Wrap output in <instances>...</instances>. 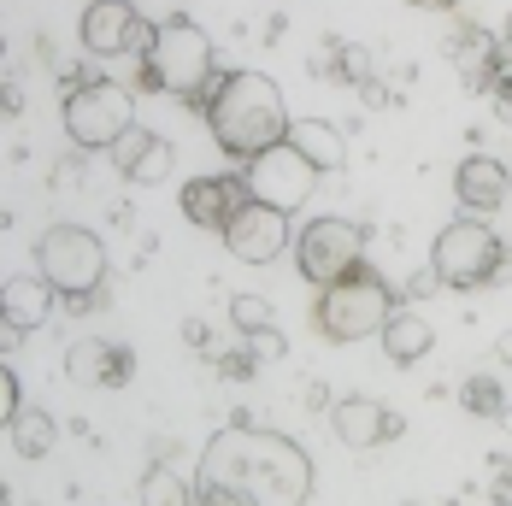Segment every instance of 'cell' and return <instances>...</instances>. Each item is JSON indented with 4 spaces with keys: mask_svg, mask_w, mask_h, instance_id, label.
Here are the masks:
<instances>
[{
    "mask_svg": "<svg viewBox=\"0 0 512 506\" xmlns=\"http://www.w3.org/2000/svg\"><path fill=\"white\" fill-rule=\"evenodd\" d=\"M454 195H460V206L471 218H489V212H501L512 201V171L501 159H489V153H471L454 171Z\"/></svg>",
    "mask_w": 512,
    "mask_h": 506,
    "instance_id": "15",
    "label": "cell"
},
{
    "mask_svg": "<svg viewBox=\"0 0 512 506\" xmlns=\"http://www.w3.org/2000/svg\"><path fill=\"white\" fill-rule=\"evenodd\" d=\"M65 136H71V148L83 153H112L130 130H136V101H130V89L124 83H112V77H89L83 89H65Z\"/></svg>",
    "mask_w": 512,
    "mask_h": 506,
    "instance_id": "7",
    "label": "cell"
},
{
    "mask_svg": "<svg viewBox=\"0 0 512 506\" xmlns=\"http://www.w3.org/2000/svg\"><path fill=\"white\" fill-rule=\"evenodd\" d=\"M36 277L59 289L65 312H95L106 289V242L83 224H48L36 242Z\"/></svg>",
    "mask_w": 512,
    "mask_h": 506,
    "instance_id": "4",
    "label": "cell"
},
{
    "mask_svg": "<svg viewBox=\"0 0 512 506\" xmlns=\"http://www.w3.org/2000/svg\"><path fill=\"white\" fill-rule=\"evenodd\" d=\"M489 501H495V506H512V477H507V471L495 477V489H489Z\"/></svg>",
    "mask_w": 512,
    "mask_h": 506,
    "instance_id": "31",
    "label": "cell"
},
{
    "mask_svg": "<svg viewBox=\"0 0 512 506\" xmlns=\"http://www.w3.org/2000/svg\"><path fill=\"white\" fill-rule=\"evenodd\" d=\"M77 36L89 59H118V53H142L154 24L130 6V0H89L83 18H77Z\"/></svg>",
    "mask_w": 512,
    "mask_h": 506,
    "instance_id": "10",
    "label": "cell"
},
{
    "mask_svg": "<svg viewBox=\"0 0 512 506\" xmlns=\"http://www.w3.org/2000/svg\"><path fill=\"white\" fill-rule=\"evenodd\" d=\"M230 318H236V330H242V336L271 330V306L259 301V295H236V301H230Z\"/></svg>",
    "mask_w": 512,
    "mask_h": 506,
    "instance_id": "24",
    "label": "cell"
},
{
    "mask_svg": "<svg viewBox=\"0 0 512 506\" xmlns=\"http://www.w3.org/2000/svg\"><path fill=\"white\" fill-rule=\"evenodd\" d=\"M283 348H289V342H283V330H277V324H271V330H254V336H248V354H254L259 365H265V359H283Z\"/></svg>",
    "mask_w": 512,
    "mask_h": 506,
    "instance_id": "26",
    "label": "cell"
},
{
    "mask_svg": "<svg viewBox=\"0 0 512 506\" xmlns=\"http://www.w3.org/2000/svg\"><path fill=\"white\" fill-rule=\"evenodd\" d=\"M65 377H71L77 389H124V383L136 377V354H130L124 342L83 336V342H71V354H65Z\"/></svg>",
    "mask_w": 512,
    "mask_h": 506,
    "instance_id": "14",
    "label": "cell"
},
{
    "mask_svg": "<svg viewBox=\"0 0 512 506\" xmlns=\"http://www.w3.org/2000/svg\"><path fill=\"white\" fill-rule=\"evenodd\" d=\"M501 77H512V18H507V36H501Z\"/></svg>",
    "mask_w": 512,
    "mask_h": 506,
    "instance_id": "34",
    "label": "cell"
},
{
    "mask_svg": "<svg viewBox=\"0 0 512 506\" xmlns=\"http://www.w3.org/2000/svg\"><path fill=\"white\" fill-rule=\"evenodd\" d=\"M330 430H336V442H342V448L371 454V448L395 442L407 424H401V412H389V406L371 401V395H342V401L330 406Z\"/></svg>",
    "mask_w": 512,
    "mask_h": 506,
    "instance_id": "13",
    "label": "cell"
},
{
    "mask_svg": "<svg viewBox=\"0 0 512 506\" xmlns=\"http://www.w3.org/2000/svg\"><path fill=\"white\" fill-rule=\"evenodd\" d=\"M383 354H389V365H418V359L436 348V330L418 318V312H395L389 324H383Z\"/></svg>",
    "mask_w": 512,
    "mask_h": 506,
    "instance_id": "20",
    "label": "cell"
},
{
    "mask_svg": "<svg viewBox=\"0 0 512 506\" xmlns=\"http://www.w3.org/2000/svg\"><path fill=\"white\" fill-rule=\"evenodd\" d=\"M206 130L224 159L254 165L259 153H271L277 142H289V106L283 89L265 71H224L218 95L206 106Z\"/></svg>",
    "mask_w": 512,
    "mask_h": 506,
    "instance_id": "2",
    "label": "cell"
},
{
    "mask_svg": "<svg viewBox=\"0 0 512 506\" xmlns=\"http://www.w3.org/2000/svg\"><path fill=\"white\" fill-rule=\"evenodd\" d=\"M136 83L154 89V95H171V101H183L189 112L206 118V106H212L218 83H224V71L212 59V36H206L195 18H183V12L177 18H159L148 48H142Z\"/></svg>",
    "mask_w": 512,
    "mask_h": 506,
    "instance_id": "3",
    "label": "cell"
},
{
    "mask_svg": "<svg viewBox=\"0 0 512 506\" xmlns=\"http://www.w3.org/2000/svg\"><path fill=\"white\" fill-rule=\"evenodd\" d=\"M460 406L471 418H501L507 412V389H501V377H489V371H471L460 383Z\"/></svg>",
    "mask_w": 512,
    "mask_h": 506,
    "instance_id": "22",
    "label": "cell"
},
{
    "mask_svg": "<svg viewBox=\"0 0 512 506\" xmlns=\"http://www.w3.org/2000/svg\"><path fill=\"white\" fill-rule=\"evenodd\" d=\"M24 412V389H18V377H12V359H6V371H0V418L12 424Z\"/></svg>",
    "mask_w": 512,
    "mask_h": 506,
    "instance_id": "27",
    "label": "cell"
},
{
    "mask_svg": "<svg viewBox=\"0 0 512 506\" xmlns=\"http://www.w3.org/2000/svg\"><path fill=\"white\" fill-rule=\"evenodd\" d=\"M201 483L236 489L248 506H307L312 495V454L283 430L230 424L201 448Z\"/></svg>",
    "mask_w": 512,
    "mask_h": 506,
    "instance_id": "1",
    "label": "cell"
},
{
    "mask_svg": "<svg viewBox=\"0 0 512 506\" xmlns=\"http://www.w3.org/2000/svg\"><path fill=\"white\" fill-rule=\"evenodd\" d=\"M183 336H189V342H195V348H206V342H212V330H206L201 318H189V324H183Z\"/></svg>",
    "mask_w": 512,
    "mask_h": 506,
    "instance_id": "33",
    "label": "cell"
},
{
    "mask_svg": "<svg viewBox=\"0 0 512 506\" xmlns=\"http://www.w3.org/2000/svg\"><path fill=\"white\" fill-rule=\"evenodd\" d=\"M495 359H501V365L512 371V330H501V342H495Z\"/></svg>",
    "mask_w": 512,
    "mask_h": 506,
    "instance_id": "35",
    "label": "cell"
},
{
    "mask_svg": "<svg viewBox=\"0 0 512 506\" xmlns=\"http://www.w3.org/2000/svg\"><path fill=\"white\" fill-rule=\"evenodd\" d=\"M142 506H195V489L159 459V465H148V477H142Z\"/></svg>",
    "mask_w": 512,
    "mask_h": 506,
    "instance_id": "23",
    "label": "cell"
},
{
    "mask_svg": "<svg viewBox=\"0 0 512 506\" xmlns=\"http://www.w3.org/2000/svg\"><path fill=\"white\" fill-rule=\"evenodd\" d=\"M359 265H365V224H359V218L324 212V218H312L307 230L295 236V271L307 277L312 289L342 283Z\"/></svg>",
    "mask_w": 512,
    "mask_h": 506,
    "instance_id": "8",
    "label": "cell"
},
{
    "mask_svg": "<svg viewBox=\"0 0 512 506\" xmlns=\"http://www.w3.org/2000/svg\"><path fill=\"white\" fill-rule=\"evenodd\" d=\"M289 148L301 153V159H312L324 177L348 165V136H342L336 124H324V118H295V124H289Z\"/></svg>",
    "mask_w": 512,
    "mask_h": 506,
    "instance_id": "19",
    "label": "cell"
},
{
    "mask_svg": "<svg viewBox=\"0 0 512 506\" xmlns=\"http://www.w3.org/2000/svg\"><path fill=\"white\" fill-rule=\"evenodd\" d=\"M195 506H248V501H242L236 489H218V483H201V489H195Z\"/></svg>",
    "mask_w": 512,
    "mask_h": 506,
    "instance_id": "28",
    "label": "cell"
},
{
    "mask_svg": "<svg viewBox=\"0 0 512 506\" xmlns=\"http://www.w3.org/2000/svg\"><path fill=\"white\" fill-rule=\"evenodd\" d=\"M395 301H401V295L389 289V277L371 271V265H359V271H348L342 283L318 289L312 324H318L324 342H365V336H383V324L401 312Z\"/></svg>",
    "mask_w": 512,
    "mask_h": 506,
    "instance_id": "5",
    "label": "cell"
},
{
    "mask_svg": "<svg viewBox=\"0 0 512 506\" xmlns=\"http://www.w3.org/2000/svg\"><path fill=\"white\" fill-rule=\"evenodd\" d=\"M336 59H342V65H336V77H348V83H365V77H371V53L354 48V42H342Z\"/></svg>",
    "mask_w": 512,
    "mask_h": 506,
    "instance_id": "25",
    "label": "cell"
},
{
    "mask_svg": "<svg viewBox=\"0 0 512 506\" xmlns=\"http://www.w3.org/2000/svg\"><path fill=\"white\" fill-rule=\"evenodd\" d=\"M254 201V189H248V171H224V177H189L183 183V218L195 224V230H212V236H224L230 230V218L242 212V206Z\"/></svg>",
    "mask_w": 512,
    "mask_h": 506,
    "instance_id": "11",
    "label": "cell"
},
{
    "mask_svg": "<svg viewBox=\"0 0 512 506\" xmlns=\"http://www.w3.org/2000/svg\"><path fill=\"white\" fill-rule=\"evenodd\" d=\"M430 271L448 283V289H483V283H495V277H507L512 259H507V242L489 230V218H454V224H442L436 230V242H430Z\"/></svg>",
    "mask_w": 512,
    "mask_h": 506,
    "instance_id": "6",
    "label": "cell"
},
{
    "mask_svg": "<svg viewBox=\"0 0 512 506\" xmlns=\"http://www.w3.org/2000/svg\"><path fill=\"white\" fill-rule=\"evenodd\" d=\"M454 65H460V83L465 89H489L495 95V83H501V42L489 36V30H477V24H454Z\"/></svg>",
    "mask_w": 512,
    "mask_h": 506,
    "instance_id": "17",
    "label": "cell"
},
{
    "mask_svg": "<svg viewBox=\"0 0 512 506\" xmlns=\"http://www.w3.org/2000/svg\"><path fill=\"white\" fill-rule=\"evenodd\" d=\"M6 442L18 448L24 459H48L53 454V442H59V424H53L42 406H24L12 424H6Z\"/></svg>",
    "mask_w": 512,
    "mask_h": 506,
    "instance_id": "21",
    "label": "cell"
},
{
    "mask_svg": "<svg viewBox=\"0 0 512 506\" xmlns=\"http://www.w3.org/2000/svg\"><path fill=\"white\" fill-rule=\"evenodd\" d=\"M53 301H59V289H53L48 277H6V289H0V318L30 336V330L48 324Z\"/></svg>",
    "mask_w": 512,
    "mask_h": 506,
    "instance_id": "18",
    "label": "cell"
},
{
    "mask_svg": "<svg viewBox=\"0 0 512 506\" xmlns=\"http://www.w3.org/2000/svg\"><path fill=\"white\" fill-rule=\"evenodd\" d=\"M224 248L236 253L242 265H271L277 253H289V212H277V206H265V201H248L230 218Z\"/></svg>",
    "mask_w": 512,
    "mask_h": 506,
    "instance_id": "12",
    "label": "cell"
},
{
    "mask_svg": "<svg viewBox=\"0 0 512 506\" xmlns=\"http://www.w3.org/2000/svg\"><path fill=\"white\" fill-rule=\"evenodd\" d=\"M236 171H248V189H254V201L277 206V212H295V206L307 201L312 189H318V165L301 159V153L289 148V142H277L271 153H259L254 165H236Z\"/></svg>",
    "mask_w": 512,
    "mask_h": 506,
    "instance_id": "9",
    "label": "cell"
},
{
    "mask_svg": "<svg viewBox=\"0 0 512 506\" xmlns=\"http://www.w3.org/2000/svg\"><path fill=\"white\" fill-rule=\"evenodd\" d=\"M407 6H418V12H460L465 0H407Z\"/></svg>",
    "mask_w": 512,
    "mask_h": 506,
    "instance_id": "32",
    "label": "cell"
},
{
    "mask_svg": "<svg viewBox=\"0 0 512 506\" xmlns=\"http://www.w3.org/2000/svg\"><path fill=\"white\" fill-rule=\"evenodd\" d=\"M495 112H501V124H512V77L495 83Z\"/></svg>",
    "mask_w": 512,
    "mask_h": 506,
    "instance_id": "30",
    "label": "cell"
},
{
    "mask_svg": "<svg viewBox=\"0 0 512 506\" xmlns=\"http://www.w3.org/2000/svg\"><path fill=\"white\" fill-rule=\"evenodd\" d=\"M218 371H224V377H254L259 359L254 354H224V359H218Z\"/></svg>",
    "mask_w": 512,
    "mask_h": 506,
    "instance_id": "29",
    "label": "cell"
},
{
    "mask_svg": "<svg viewBox=\"0 0 512 506\" xmlns=\"http://www.w3.org/2000/svg\"><path fill=\"white\" fill-rule=\"evenodd\" d=\"M171 159H177V148H171L165 136H154V130H142V124L112 148L118 177H124V183H136V189H148V183H159V177H171Z\"/></svg>",
    "mask_w": 512,
    "mask_h": 506,
    "instance_id": "16",
    "label": "cell"
},
{
    "mask_svg": "<svg viewBox=\"0 0 512 506\" xmlns=\"http://www.w3.org/2000/svg\"><path fill=\"white\" fill-rule=\"evenodd\" d=\"M501 471H507V477H512V459H507V465H501Z\"/></svg>",
    "mask_w": 512,
    "mask_h": 506,
    "instance_id": "36",
    "label": "cell"
}]
</instances>
